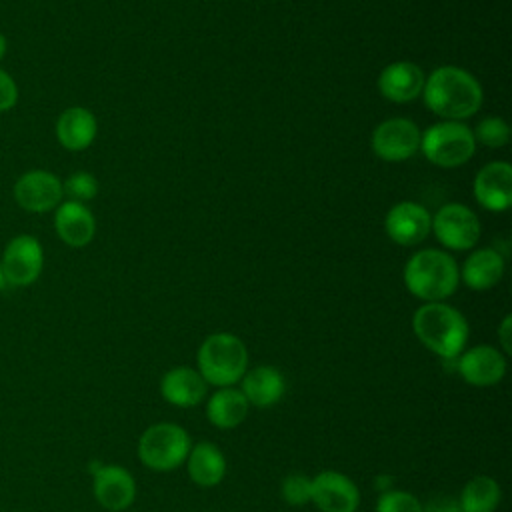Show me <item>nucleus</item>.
Masks as SVG:
<instances>
[{
  "label": "nucleus",
  "instance_id": "f257e3e1",
  "mask_svg": "<svg viewBox=\"0 0 512 512\" xmlns=\"http://www.w3.org/2000/svg\"><path fill=\"white\" fill-rule=\"evenodd\" d=\"M424 104L444 120L462 122L474 116L484 100L480 82L460 66H440L422 88Z\"/></svg>",
  "mask_w": 512,
  "mask_h": 512
},
{
  "label": "nucleus",
  "instance_id": "f03ea898",
  "mask_svg": "<svg viewBox=\"0 0 512 512\" xmlns=\"http://www.w3.org/2000/svg\"><path fill=\"white\" fill-rule=\"evenodd\" d=\"M416 338L442 360H456L468 340V322L446 302H426L412 316Z\"/></svg>",
  "mask_w": 512,
  "mask_h": 512
},
{
  "label": "nucleus",
  "instance_id": "7ed1b4c3",
  "mask_svg": "<svg viewBox=\"0 0 512 512\" xmlns=\"http://www.w3.org/2000/svg\"><path fill=\"white\" fill-rule=\"evenodd\" d=\"M460 282L456 260L438 248H424L412 254L404 266V284L408 292L424 302H444Z\"/></svg>",
  "mask_w": 512,
  "mask_h": 512
},
{
  "label": "nucleus",
  "instance_id": "20e7f679",
  "mask_svg": "<svg viewBox=\"0 0 512 512\" xmlns=\"http://www.w3.org/2000/svg\"><path fill=\"white\" fill-rule=\"evenodd\" d=\"M248 368L244 342L230 332H214L198 348V372L216 388L234 386Z\"/></svg>",
  "mask_w": 512,
  "mask_h": 512
},
{
  "label": "nucleus",
  "instance_id": "39448f33",
  "mask_svg": "<svg viewBox=\"0 0 512 512\" xmlns=\"http://www.w3.org/2000/svg\"><path fill=\"white\" fill-rule=\"evenodd\" d=\"M420 150L434 166L458 168L474 156L476 140L464 122L442 120L420 134Z\"/></svg>",
  "mask_w": 512,
  "mask_h": 512
},
{
  "label": "nucleus",
  "instance_id": "423d86ee",
  "mask_svg": "<svg viewBox=\"0 0 512 512\" xmlns=\"http://www.w3.org/2000/svg\"><path fill=\"white\" fill-rule=\"evenodd\" d=\"M190 446V436L182 426L174 422H158L142 432L136 450L146 468L170 472L186 462Z\"/></svg>",
  "mask_w": 512,
  "mask_h": 512
},
{
  "label": "nucleus",
  "instance_id": "0eeeda50",
  "mask_svg": "<svg viewBox=\"0 0 512 512\" xmlns=\"http://www.w3.org/2000/svg\"><path fill=\"white\" fill-rule=\"evenodd\" d=\"M4 282L16 288L34 284L44 268V250L36 236L18 234L8 240L0 256Z\"/></svg>",
  "mask_w": 512,
  "mask_h": 512
},
{
  "label": "nucleus",
  "instance_id": "6e6552de",
  "mask_svg": "<svg viewBox=\"0 0 512 512\" xmlns=\"http://www.w3.org/2000/svg\"><path fill=\"white\" fill-rule=\"evenodd\" d=\"M432 232L442 246L462 252L478 244L482 228L478 216L468 206L450 202L432 216Z\"/></svg>",
  "mask_w": 512,
  "mask_h": 512
},
{
  "label": "nucleus",
  "instance_id": "1a4fd4ad",
  "mask_svg": "<svg viewBox=\"0 0 512 512\" xmlns=\"http://www.w3.org/2000/svg\"><path fill=\"white\" fill-rule=\"evenodd\" d=\"M64 198L62 180L42 168L28 170L18 176L14 182V200L16 204L32 214H42L56 210Z\"/></svg>",
  "mask_w": 512,
  "mask_h": 512
},
{
  "label": "nucleus",
  "instance_id": "9d476101",
  "mask_svg": "<svg viewBox=\"0 0 512 512\" xmlns=\"http://www.w3.org/2000/svg\"><path fill=\"white\" fill-rule=\"evenodd\" d=\"M420 128L410 118H388L372 132V150L386 162H402L420 150Z\"/></svg>",
  "mask_w": 512,
  "mask_h": 512
},
{
  "label": "nucleus",
  "instance_id": "9b49d317",
  "mask_svg": "<svg viewBox=\"0 0 512 512\" xmlns=\"http://www.w3.org/2000/svg\"><path fill=\"white\" fill-rule=\"evenodd\" d=\"M384 230L392 242L400 246H416L432 232V214L422 204L404 200L388 210Z\"/></svg>",
  "mask_w": 512,
  "mask_h": 512
},
{
  "label": "nucleus",
  "instance_id": "f8f14e48",
  "mask_svg": "<svg viewBox=\"0 0 512 512\" xmlns=\"http://www.w3.org/2000/svg\"><path fill=\"white\" fill-rule=\"evenodd\" d=\"M310 502H314L320 512H356L360 492L346 474L324 470L312 478Z\"/></svg>",
  "mask_w": 512,
  "mask_h": 512
},
{
  "label": "nucleus",
  "instance_id": "ddd939ff",
  "mask_svg": "<svg viewBox=\"0 0 512 512\" xmlns=\"http://www.w3.org/2000/svg\"><path fill=\"white\" fill-rule=\"evenodd\" d=\"M456 370L470 386L488 388L504 378L506 358L498 348L490 344H480L460 352V356L456 358Z\"/></svg>",
  "mask_w": 512,
  "mask_h": 512
},
{
  "label": "nucleus",
  "instance_id": "4468645a",
  "mask_svg": "<svg viewBox=\"0 0 512 512\" xmlns=\"http://www.w3.org/2000/svg\"><path fill=\"white\" fill-rule=\"evenodd\" d=\"M94 498L110 512L126 510L136 498V482L132 474L118 464H102L94 468Z\"/></svg>",
  "mask_w": 512,
  "mask_h": 512
},
{
  "label": "nucleus",
  "instance_id": "2eb2a0df",
  "mask_svg": "<svg viewBox=\"0 0 512 512\" xmlns=\"http://www.w3.org/2000/svg\"><path fill=\"white\" fill-rule=\"evenodd\" d=\"M472 192L482 208L490 212L508 210L512 204V166L504 160L486 164L474 176Z\"/></svg>",
  "mask_w": 512,
  "mask_h": 512
},
{
  "label": "nucleus",
  "instance_id": "dca6fc26",
  "mask_svg": "<svg viewBox=\"0 0 512 512\" xmlns=\"http://www.w3.org/2000/svg\"><path fill=\"white\" fill-rule=\"evenodd\" d=\"M424 72L414 62H392L378 76V92L396 104L412 102L422 94Z\"/></svg>",
  "mask_w": 512,
  "mask_h": 512
},
{
  "label": "nucleus",
  "instance_id": "f3484780",
  "mask_svg": "<svg viewBox=\"0 0 512 512\" xmlns=\"http://www.w3.org/2000/svg\"><path fill=\"white\" fill-rule=\"evenodd\" d=\"M54 230L70 248H84L96 234V220L86 204L62 200L54 214Z\"/></svg>",
  "mask_w": 512,
  "mask_h": 512
},
{
  "label": "nucleus",
  "instance_id": "a211bd4d",
  "mask_svg": "<svg viewBox=\"0 0 512 512\" xmlns=\"http://www.w3.org/2000/svg\"><path fill=\"white\" fill-rule=\"evenodd\" d=\"M208 392V384L202 374L190 366L170 368L160 380V394L164 400L178 408L198 406Z\"/></svg>",
  "mask_w": 512,
  "mask_h": 512
},
{
  "label": "nucleus",
  "instance_id": "6ab92c4d",
  "mask_svg": "<svg viewBox=\"0 0 512 512\" xmlns=\"http://www.w3.org/2000/svg\"><path fill=\"white\" fill-rule=\"evenodd\" d=\"M96 132V116L84 106H70L56 120V138L70 152L86 150L94 142Z\"/></svg>",
  "mask_w": 512,
  "mask_h": 512
},
{
  "label": "nucleus",
  "instance_id": "aec40b11",
  "mask_svg": "<svg viewBox=\"0 0 512 512\" xmlns=\"http://www.w3.org/2000/svg\"><path fill=\"white\" fill-rule=\"evenodd\" d=\"M240 390L250 406L268 408L284 396L286 382L278 368L256 366L244 372V376L240 378Z\"/></svg>",
  "mask_w": 512,
  "mask_h": 512
},
{
  "label": "nucleus",
  "instance_id": "412c9836",
  "mask_svg": "<svg viewBox=\"0 0 512 512\" xmlns=\"http://www.w3.org/2000/svg\"><path fill=\"white\" fill-rule=\"evenodd\" d=\"M184 464L190 480L202 488L220 484L226 474V458L222 450L212 442H198L190 446Z\"/></svg>",
  "mask_w": 512,
  "mask_h": 512
},
{
  "label": "nucleus",
  "instance_id": "4be33fe9",
  "mask_svg": "<svg viewBox=\"0 0 512 512\" xmlns=\"http://www.w3.org/2000/svg\"><path fill=\"white\" fill-rule=\"evenodd\" d=\"M504 258L494 248H476L460 270V280L472 290H488L502 280Z\"/></svg>",
  "mask_w": 512,
  "mask_h": 512
},
{
  "label": "nucleus",
  "instance_id": "5701e85b",
  "mask_svg": "<svg viewBox=\"0 0 512 512\" xmlns=\"http://www.w3.org/2000/svg\"><path fill=\"white\" fill-rule=\"evenodd\" d=\"M248 400L244 398L240 388L234 386H224L218 388L206 402V418L222 430L236 428L238 424L244 422L248 414Z\"/></svg>",
  "mask_w": 512,
  "mask_h": 512
},
{
  "label": "nucleus",
  "instance_id": "b1692460",
  "mask_svg": "<svg viewBox=\"0 0 512 512\" xmlns=\"http://www.w3.org/2000/svg\"><path fill=\"white\" fill-rule=\"evenodd\" d=\"M500 484L490 476H474L462 488L458 504L462 512H494L500 504Z\"/></svg>",
  "mask_w": 512,
  "mask_h": 512
},
{
  "label": "nucleus",
  "instance_id": "393cba45",
  "mask_svg": "<svg viewBox=\"0 0 512 512\" xmlns=\"http://www.w3.org/2000/svg\"><path fill=\"white\" fill-rule=\"evenodd\" d=\"M472 134L476 142L488 148H500L506 146L510 140V126L500 116H486L476 124Z\"/></svg>",
  "mask_w": 512,
  "mask_h": 512
},
{
  "label": "nucleus",
  "instance_id": "a878e982",
  "mask_svg": "<svg viewBox=\"0 0 512 512\" xmlns=\"http://www.w3.org/2000/svg\"><path fill=\"white\" fill-rule=\"evenodd\" d=\"M62 190H64V196L72 202H88L92 200L96 194H98V180L90 174V172H74L70 174L64 182H62Z\"/></svg>",
  "mask_w": 512,
  "mask_h": 512
},
{
  "label": "nucleus",
  "instance_id": "bb28decb",
  "mask_svg": "<svg viewBox=\"0 0 512 512\" xmlns=\"http://www.w3.org/2000/svg\"><path fill=\"white\" fill-rule=\"evenodd\" d=\"M376 512H422V502L406 490H386L376 502Z\"/></svg>",
  "mask_w": 512,
  "mask_h": 512
},
{
  "label": "nucleus",
  "instance_id": "cd10ccee",
  "mask_svg": "<svg viewBox=\"0 0 512 512\" xmlns=\"http://www.w3.org/2000/svg\"><path fill=\"white\" fill-rule=\"evenodd\" d=\"M280 492H282V498L292 506L308 504L312 498V478H308L306 474H300V472L288 474L282 480Z\"/></svg>",
  "mask_w": 512,
  "mask_h": 512
},
{
  "label": "nucleus",
  "instance_id": "c85d7f7f",
  "mask_svg": "<svg viewBox=\"0 0 512 512\" xmlns=\"http://www.w3.org/2000/svg\"><path fill=\"white\" fill-rule=\"evenodd\" d=\"M18 102V86L14 78L0 68V112H8L16 106Z\"/></svg>",
  "mask_w": 512,
  "mask_h": 512
},
{
  "label": "nucleus",
  "instance_id": "c756f323",
  "mask_svg": "<svg viewBox=\"0 0 512 512\" xmlns=\"http://www.w3.org/2000/svg\"><path fill=\"white\" fill-rule=\"evenodd\" d=\"M422 512H462L458 500L448 496H438L422 504Z\"/></svg>",
  "mask_w": 512,
  "mask_h": 512
},
{
  "label": "nucleus",
  "instance_id": "7c9ffc66",
  "mask_svg": "<svg viewBox=\"0 0 512 512\" xmlns=\"http://www.w3.org/2000/svg\"><path fill=\"white\" fill-rule=\"evenodd\" d=\"M512 326V316H504L500 328H498V336H500V344H502V352L510 354L512 350V342H510V328Z\"/></svg>",
  "mask_w": 512,
  "mask_h": 512
},
{
  "label": "nucleus",
  "instance_id": "2f4dec72",
  "mask_svg": "<svg viewBox=\"0 0 512 512\" xmlns=\"http://www.w3.org/2000/svg\"><path fill=\"white\" fill-rule=\"evenodd\" d=\"M6 50H8V38L0 32V60L6 56Z\"/></svg>",
  "mask_w": 512,
  "mask_h": 512
},
{
  "label": "nucleus",
  "instance_id": "473e14b6",
  "mask_svg": "<svg viewBox=\"0 0 512 512\" xmlns=\"http://www.w3.org/2000/svg\"><path fill=\"white\" fill-rule=\"evenodd\" d=\"M6 286V282H4V274H2V266H0V290Z\"/></svg>",
  "mask_w": 512,
  "mask_h": 512
}]
</instances>
